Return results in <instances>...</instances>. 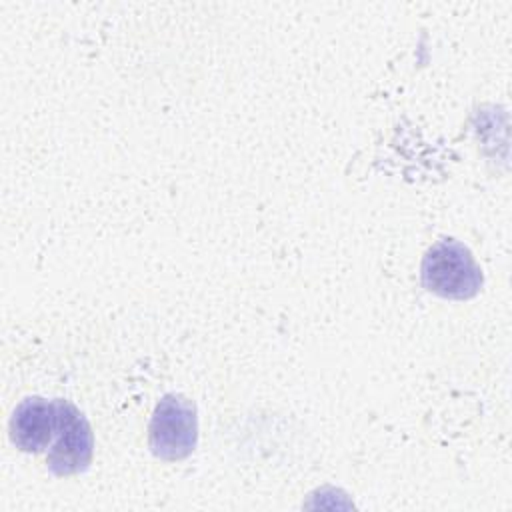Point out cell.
Returning <instances> with one entry per match:
<instances>
[{
    "mask_svg": "<svg viewBox=\"0 0 512 512\" xmlns=\"http://www.w3.org/2000/svg\"><path fill=\"white\" fill-rule=\"evenodd\" d=\"M422 286L450 300H468L482 288V272L472 252L454 238H442L422 258Z\"/></svg>",
    "mask_w": 512,
    "mask_h": 512,
    "instance_id": "6da1fadb",
    "label": "cell"
},
{
    "mask_svg": "<svg viewBox=\"0 0 512 512\" xmlns=\"http://www.w3.org/2000/svg\"><path fill=\"white\" fill-rule=\"evenodd\" d=\"M198 442V418L194 404L180 394H166L154 408L148 446L160 460H182Z\"/></svg>",
    "mask_w": 512,
    "mask_h": 512,
    "instance_id": "7a4b0ae2",
    "label": "cell"
},
{
    "mask_svg": "<svg viewBox=\"0 0 512 512\" xmlns=\"http://www.w3.org/2000/svg\"><path fill=\"white\" fill-rule=\"evenodd\" d=\"M56 402V430L46 454V464L56 476L78 474L88 468L94 438L86 416L68 400Z\"/></svg>",
    "mask_w": 512,
    "mask_h": 512,
    "instance_id": "3957f363",
    "label": "cell"
},
{
    "mask_svg": "<svg viewBox=\"0 0 512 512\" xmlns=\"http://www.w3.org/2000/svg\"><path fill=\"white\" fill-rule=\"evenodd\" d=\"M10 440L22 452H44L56 430V402L40 396L22 400L10 418Z\"/></svg>",
    "mask_w": 512,
    "mask_h": 512,
    "instance_id": "277c9868",
    "label": "cell"
}]
</instances>
